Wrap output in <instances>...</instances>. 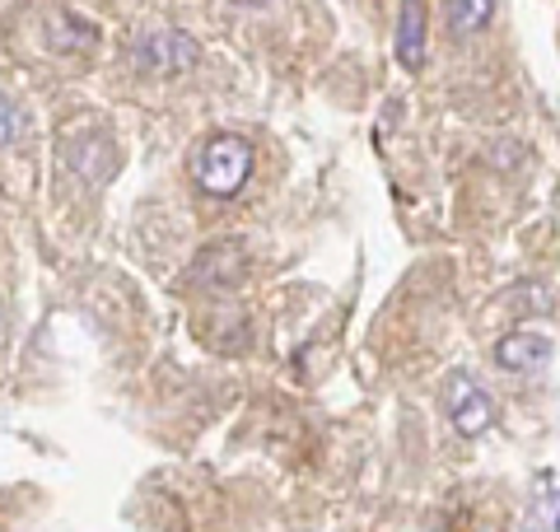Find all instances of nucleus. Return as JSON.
I'll return each instance as SVG.
<instances>
[{"instance_id": "f257e3e1", "label": "nucleus", "mask_w": 560, "mask_h": 532, "mask_svg": "<svg viewBox=\"0 0 560 532\" xmlns=\"http://www.w3.org/2000/svg\"><path fill=\"white\" fill-rule=\"evenodd\" d=\"M191 177L206 197H238L243 183L253 177V146L234 131H220L191 150Z\"/></svg>"}, {"instance_id": "f03ea898", "label": "nucleus", "mask_w": 560, "mask_h": 532, "mask_svg": "<svg viewBox=\"0 0 560 532\" xmlns=\"http://www.w3.org/2000/svg\"><path fill=\"white\" fill-rule=\"evenodd\" d=\"M136 61L150 70V76H183L201 61V43L183 28H160V33H145L136 47Z\"/></svg>"}, {"instance_id": "7ed1b4c3", "label": "nucleus", "mask_w": 560, "mask_h": 532, "mask_svg": "<svg viewBox=\"0 0 560 532\" xmlns=\"http://www.w3.org/2000/svg\"><path fill=\"white\" fill-rule=\"evenodd\" d=\"M448 420H453V430H458L463 439H477V435H486L490 425H495V406H490L486 388L477 379L458 374L448 383Z\"/></svg>"}, {"instance_id": "20e7f679", "label": "nucleus", "mask_w": 560, "mask_h": 532, "mask_svg": "<svg viewBox=\"0 0 560 532\" xmlns=\"http://www.w3.org/2000/svg\"><path fill=\"white\" fill-rule=\"evenodd\" d=\"M243 271H248L243 243H210V247H201L197 266H191V276L206 280V286H215V290H234L243 280Z\"/></svg>"}, {"instance_id": "39448f33", "label": "nucleus", "mask_w": 560, "mask_h": 532, "mask_svg": "<svg viewBox=\"0 0 560 532\" xmlns=\"http://www.w3.org/2000/svg\"><path fill=\"white\" fill-rule=\"evenodd\" d=\"M425 43H430V20H425V5L420 0H401V14H397V61L401 70H416L425 66Z\"/></svg>"}, {"instance_id": "423d86ee", "label": "nucleus", "mask_w": 560, "mask_h": 532, "mask_svg": "<svg viewBox=\"0 0 560 532\" xmlns=\"http://www.w3.org/2000/svg\"><path fill=\"white\" fill-rule=\"evenodd\" d=\"M47 43L66 51V57H90L98 47V24L80 20V14H70V10H57V14H47Z\"/></svg>"}, {"instance_id": "0eeeda50", "label": "nucleus", "mask_w": 560, "mask_h": 532, "mask_svg": "<svg viewBox=\"0 0 560 532\" xmlns=\"http://www.w3.org/2000/svg\"><path fill=\"white\" fill-rule=\"evenodd\" d=\"M547 355H551V342L541 332H510L495 346V360L504 369H514V374H533V369L547 365Z\"/></svg>"}, {"instance_id": "6e6552de", "label": "nucleus", "mask_w": 560, "mask_h": 532, "mask_svg": "<svg viewBox=\"0 0 560 532\" xmlns=\"http://www.w3.org/2000/svg\"><path fill=\"white\" fill-rule=\"evenodd\" d=\"M495 14V0H448V28L467 38V33H481Z\"/></svg>"}, {"instance_id": "1a4fd4ad", "label": "nucleus", "mask_w": 560, "mask_h": 532, "mask_svg": "<svg viewBox=\"0 0 560 532\" xmlns=\"http://www.w3.org/2000/svg\"><path fill=\"white\" fill-rule=\"evenodd\" d=\"M14 136V108H10V99H0V146Z\"/></svg>"}, {"instance_id": "9d476101", "label": "nucleus", "mask_w": 560, "mask_h": 532, "mask_svg": "<svg viewBox=\"0 0 560 532\" xmlns=\"http://www.w3.org/2000/svg\"><path fill=\"white\" fill-rule=\"evenodd\" d=\"M234 5H267V0H234Z\"/></svg>"}]
</instances>
